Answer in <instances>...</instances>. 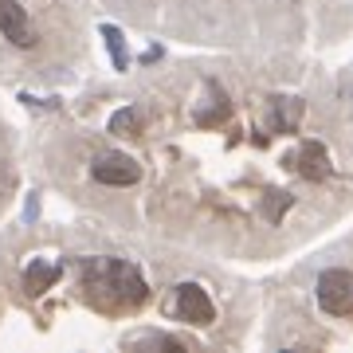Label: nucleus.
Listing matches in <instances>:
<instances>
[{"mask_svg":"<svg viewBox=\"0 0 353 353\" xmlns=\"http://www.w3.org/2000/svg\"><path fill=\"white\" fill-rule=\"evenodd\" d=\"M90 176L99 181V185H138L141 181V165L126 153H102L94 157L90 165Z\"/></svg>","mask_w":353,"mask_h":353,"instance_id":"nucleus-4","label":"nucleus"},{"mask_svg":"<svg viewBox=\"0 0 353 353\" xmlns=\"http://www.w3.org/2000/svg\"><path fill=\"white\" fill-rule=\"evenodd\" d=\"M87 290L94 303L110 306V310H130V306H141L150 299L141 271L126 259H94L87 267Z\"/></svg>","mask_w":353,"mask_h":353,"instance_id":"nucleus-1","label":"nucleus"},{"mask_svg":"<svg viewBox=\"0 0 353 353\" xmlns=\"http://www.w3.org/2000/svg\"><path fill=\"white\" fill-rule=\"evenodd\" d=\"M0 32H4V39L16 43V48H32V43H36V28H32V20L24 16V8H16L12 0H0Z\"/></svg>","mask_w":353,"mask_h":353,"instance_id":"nucleus-5","label":"nucleus"},{"mask_svg":"<svg viewBox=\"0 0 353 353\" xmlns=\"http://www.w3.org/2000/svg\"><path fill=\"white\" fill-rule=\"evenodd\" d=\"M287 165L294 169V173L310 176V181H322V176L330 173V157H326V150H322V145H303V150L294 153Z\"/></svg>","mask_w":353,"mask_h":353,"instance_id":"nucleus-6","label":"nucleus"},{"mask_svg":"<svg viewBox=\"0 0 353 353\" xmlns=\"http://www.w3.org/2000/svg\"><path fill=\"white\" fill-rule=\"evenodd\" d=\"M318 306L334 318H345L353 314V271H322L318 275Z\"/></svg>","mask_w":353,"mask_h":353,"instance_id":"nucleus-2","label":"nucleus"},{"mask_svg":"<svg viewBox=\"0 0 353 353\" xmlns=\"http://www.w3.org/2000/svg\"><path fill=\"white\" fill-rule=\"evenodd\" d=\"M55 279H59V263L36 259V263H28V271H24V287H28V294H43Z\"/></svg>","mask_w":353,"mask_h":353,"instance_id":"nucleus-7","label":"nucleus"},{"mask_svg":"<svg viewBox=\"0 0 353 353\" xmlns=\"http://www.w3.org/2000/svg\"><path fill=\"white\" fill-rule=\"evenodd\" d=\"M169 310H173L181 322H189V326H212L216 322V306L212 299H208V290L201 287V283H181L173 294V303H169Z\"/></svg>","mask_w":353,"mask_h":353,"instance_id":"nucleus-3","label":"nucleus"},{"mask_svg":"<svg viewBox=\"0 0 353 353\" xmlns=\"http://www.w3.org/2000/svg\"><path fill=\"white\" fill-rule=\"evenodd\" d=\"M110 130L114 134H122V138H138V114L134 110H118L110 118Z\"/></svg>","mask_w":353,"mask_h":353,"instance_id":"nucleus-8","label":"nucleus"}]
</instances>
